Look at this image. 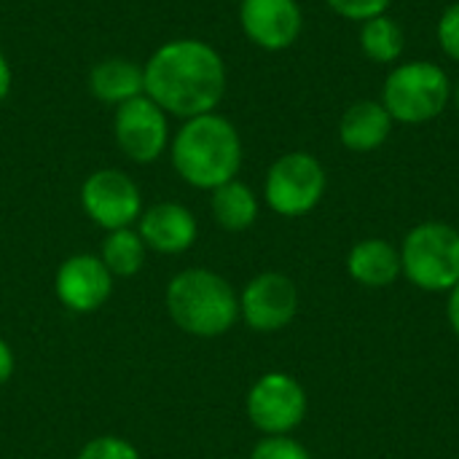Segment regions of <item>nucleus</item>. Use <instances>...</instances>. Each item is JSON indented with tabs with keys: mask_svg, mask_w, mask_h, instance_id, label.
Wrapping results in <instances>:
<instances>
[{
	"mask_svg": "<svg viewBox=\"0 0 459 459\" xmlns=\"http://www.w3.org/2000/svg\"><path fill=\"white\" fill-rule=\"evenodd\" d=\"M452 102L449 73L430 59L393 65L382 83V105L395 124L417 126L438 118Z\"/></svg>",
	"mask_w": 459,
	"mask_h": 459,
	"instance_id": "20e7f679",
	"label": "nucleus"
},
{
	"mask_svg": "<svg viewBox=\"0 0 459 459\" xmlns=\"http://www.w3.org/2000/svg\"><path fill=\"white\" fill-rule=\"evenodd\" d=\"M398 253L403 277L425 293H449L459 282V229L452 223H417Z\"/></svg>",
	"mask_w": 459,
	"mask_h": 459,
	"instance_id": "39448f33",
	"label": "nucleus"
},
{
	"mask_svg": "<svg viewBox=\"0 0 459 459\" xmlns=\"http://www.w3.org/2000/svg\"><path fill=\"white\" fill-rule=\"evenodd\" d=\"M344 269L352 282H358L360 288H371V290L390 288L403 277L398 247L382 237H368V239L355 242L347 253Z\"/></svg>",
	"mask_w": 459,
	"mask_h": 459,
	"instance_id": "4468645a",
	"label": "nucleus"
},
{
	"mask_svg": "<svg viewBox=\"0 0 459 459\" xmlns=\"http://www.w3.org/2000/svg\"><path fill=\"white\" fill-rule=\"evenodd\" d=\"M145 94L175 118H194L218 110L226 97L229 73L221 51L199 38L161 43L143 65Z\"/></svg>",
	"mask_w": 459,
	"mask_h": 459,
	"instance_id": "f257e3e1",
	"label": "nucleus"
},
{
	"mask_svg": "<svg viewBox=\"0 0 459 459\" xmlns=\"http://www.w3.org/2000/svg\"><path fill=\"white\" fill-rule=\"evenodd\" d=\"M325 5H328L336 16H342V19H347V22L363 24V22H368V19H374V16L387 13L390 5H393V0H325Z\"/></svg>",
	"mask_w": 459,
	"mask_h": 459,
	"instance_id": "412c9836",
	"label": "nucleus"
},
{
	"mask_svg": "<svg viewBox=\"0 0 459 459\" xmlns=\"http://www.w3.org/2000/svg\"><path fill=\"white\" fill-rule=\"evenodd\" d=\"M446 317H449V325H452L455 336L459 339V282L446 293Z\"/></svg>",
	"mask_w": 459,
	"mask_h": 459,
	"instance_id": "393cba45",
	"label": "nucleus"
},
{
	"mask_svg": "<svg viewBox=\"0 0 459 459\" xmlns=\"http://www.w3.org/2000/svg\"><path fill=\"white\" fill-rule=\"evenodd\" d=\"M169 153L175 172L188 186L215 191L239 175L245 148L234 121L212 110L186 118L169 143Z\"/></svg>",
	"mask_w": 459,
	"mask_h": 459,
	"instance_id": "f03ea898",
	"label": "nucleus"
},
{
	"mask_svg": "<svg viewBox=\"0 0 459 459\" xmlns=\"http://www.w3.org/2000/svg\"><path fill=\"white\" fill-rule=\"evenodd\" d=\"M145 255H148V247L132 226L108 231V237L102 239V250H100V258L113 277H134L145 266Z\"/></svg>",
	"mask_w": 459,
	"mask_h": 459,
	"instance_id": "6ab92c4d",
	"label": "nucleus"
},
{
	"mask_svg": "<svg viewBox=\"0 0 459 459\" xmlns=\"http://www.w3.org/2000/svg\"><path fill=\"white\" fill-rule=\"evenodd\" d=\"M78 459H140V452L118 436H97L81 449Z\"/></svg>",
	"mask_w": 459,
	"mask_h": 459,
	"instance_id": "4be33fe9",
	"label": "nucleus"
},
{
	"mask_svg": "<svg viewBox=\"0 0 459 459\" xmlns=\"http://www.w3.org/2000/svg\"><path fill=\"white\" fill-rule=\"evenodd\" d=\"M81 207L105 231L129 229L143 215V194L121 169H97L81 186Z\"/></svg>",
	"mask_w": 459,
	"mask_h": 459,
	"instance_id": "1a4fd4ad",
	"label": "nucleus"
},
{
	"mask_svg": "<svg viewBox=\"0 0 459 459\" xmlns=\"http://www.w3.org/2000/svg\"><path fill=\"white\" fill-rule=\"evenodd\" d=\"M436 38H438L441 51L452 62H459V0L444 8V13L438 19V27H436Z\"/></svg>",
	"mask_w": 459,
	"mask_h": 459,
	"instance_id": "5701e85b",
	"label": "nucleus"
},
{
	"mask_svg": "<svg viewBox=\"0 0 459 459\" xmlns=\"http://www.w3.org/2000/svg\"><path fill=\"white\" fill-rule=\"evenodd\" d=\"M299 315V288L282 272L255 274L239 293V320L255 333H277Z\"/></svg>",
	"mask_w": 459,
	"mask_h": 459,
	"instance_id": "9d476101",
	"label": "nucleus"
},
{
	"mask_svg": "<svg viewBox=\"0 0 459 459\" xmlns=\"http://www.w3.org/2000/svg\"><path fill=\"white\" fill-rule=\"evenodd\" d=\"M239 27L264 51L290 48L304 30L299 0H239Z\"/></svg>",
	"mask_w": 459,
	"mask_h": 459,
	"instance_id": "9b49d317",
	"label": "nucleus"
},
{
	"mask_svg": "<svg viewBox=\"0 0 459 459\" xmlns=\"http://www.w3.org/2000/svg\"><path fill=\"white\" fill-rule=\"evenodd\" d=\"M358 38H360V51L377 65H398L406 48V32L390 13L363 22Z\"/></svg>",
	"mask_w": 459,
	"mask_h": 459,
	"instance_id": "a211bd4d",
	"label": "nucleus"
},
{
	"mask_svg": "<svg viewBox=\"0 0 459 459\" xmlns=\"http://www.w3.org/2000/svg\"><path fill=\"white\" fill-rule=\"evenodd\" d=\"M210 210H212V218L215 223L223 229V231H231V234H239V231H247L255 221H258V212H261V202L255 196V191L242 183L239 178L218 186L215 191H210Z\"/></svg>",
	"mask_w": 459,
	"mask_h": 459,
	"instance_id": "f3484780",
	"label": "nucleus"
},
{
	"mask_svg": "<svg viewBox=\"0 0 459 459\" xmlns=\"http://www.w3.org/2000/svg\"><path fill=\"white\" fill-rule=\"evenodd\" d=\"M452 105L457 108V113H459V78L452 83Z\"/></svg>",
	"mask_w": 459,
	"mask_h": 459,
	"instance_id": "bb28decb",
	"label": "nucleus"
},
{
	"mask_svg": "<svg viewBox=\"0 0 459 459\" xmlns=\"http://www.w3.org/2000/svg\"><path fill=\"white\" fill-rule=\"evenodd\" d=\"M113 137L129 161L151 164L169 151V116L148 94H140L116 108Z\"/></svg>",
	"mask_w": 459,
	"mask_h": 459,
	"instance_id": "6e6552de",
	"label": "nucleus"
},
{
	"mask_svg": "<svg viewBox=\"0 0 459 459\" xmlns=\"http://www.w3.org/2000/svg\"><path fill=\"white\" fill-rule=\"evenodd\" d=\"M393 126L382 100H358L339 118V140L352 153H374L390 140Z\"/></svg>",
	"mask_w": 459,
	"mask_h": 459,
	"instance_id": "2eb2a0df",
	"label": "nucleus"
},
{
	"mask_svg": "<svg viewBox=\"0 0 459 459\" xmlns=\"http://www.w3.org/2000/svg\"><path fill=\"white\" fill-rule=\"evenodd\" d=\"M54 293L62 307L78 315L97 312L113 293V274L100 255L78 253L59 264L54 277Z\"/></svg>",
	"mask_w": 459,
	"mask_h": 459,
	"instance_id": "f8f14e48",
	"label": "nucleus"
},
{
	"mask_svg": "<svg viewBox=\"0 0 459 459\" xmlns=\"http://www.w3.org/2000/svg\"><path fill=\"white\" fill-rule=\"evenodd\" d=\"M89 91L102 105H124L140 94H145V73L143 65L126 56H108L100 59L89 73Z\"/></svg>",
	"mask_w": 459,
	"mask_h": 459,
	"instance_id": "dca6fc26",
	"label": "nucleus"
},
{
	"mask_svg": "<svg viewBox=\"0 0 459 459\" xmlns=\"http://www.w3.org/2000/svg\"><path fill=\"white\" fill-rule=\"evenodd\" d=\"M172 323L199 339L229 333L239 320V296L226 277L210 269H186L175 274L164 293Z\"/></svg>",
	"mask_w": 459,
	"mask_h": 459,
	"instance_id": "7ed1b4c3",
	"label": "nucleus"
},
{
	"mask_svg": "<svg viewBox=\"0 0 459 459\" xmlns=\"http://www.w3.org/2000/svg\"><path fill=\"white\" fill-rule=\"evenodd\" d=\"M250 459H312V455L301 441L290 436H264L253 446Z\"/></svg>",
	"mask_w": 459,
	"mask_h": 459,
	"instance_id": "aec40b11",
	"label": "nucleus"
},
{
	"mask_svg": "<svg viewBox=\"0 0 459 459\" xmlns=\"http://www.w3.org/2000/svg\"><path fill=\"white\" fill-rule=\"evenodd\" d=\"M309 398L299 379L282 371L264 374L247 393L245 411L264 436H290L307 417Z\"/></svg>",
	"mask_w": 459,
	"mask_h": 459,
	"instance_id": "0eeeda50",
	"label": "nucleus"
},
{
	"mask_svg": "<svg viewBox=\"0 0 459 459\" xmlns=\"http://www.w3.org/2000/svg\"><path fill=\"white\" fill-rule=\"evenodd\" d=\"M13 368H16L13 350L8 347V342H5V339H0V385H5V382L13 377Z\"/></svg>",
	"mask_w": 459,
	"mask_h": 459,
	"instance_id": "b1692460",
	"label": "nucleus"
},
{
	"mask_svg": "<svg viewBox=\"0 0 459 459\" xmlns=\"http://www.w3.org/2000/svg\"><path fill=\"white\" fill-rule=\"evenodd\" d=\"M137 223V234L143 237L145 247L161 255L186 253L199 234L194 212L180 202H156L143 210Z\"/></svg>",
	"mask_w": 459,
	"mask_h": 459,
	"instance_id": "ddd939ff",
	"label": "nucleus"
},
{
	"mask_svg": "<svg viewBox=\"0 0 459 459\" xmlns=\"http://www.w3.org/2000/svg\"><path fill=\"white\" fill-rule=\"evenodd\" d=\"M328 172L309 151L282 153L264 178V202L280 218H304L325 196Z\"/></svg>",
	"mask_w": 459,
	"mask_h": 459,
	"instance_id": "423d86ee",
	"label": "nucleus"
},
{
	"mask_svg": "<svg viewBox=\"0 0 459 459\" xmlns=\"http://www.w3.org/2000/svg\"><path fill=\"white\" fill-rule=\"evenodd\" d=\"M11 86H13V70H11V65H8L5 54L0 51V102L8 97Z\"/></svg>",
	"mask_w": 459,
	"mask_h": 459,
	"instance_id": "a878e982",
	"label": "nucleus"
}]
</instances>
